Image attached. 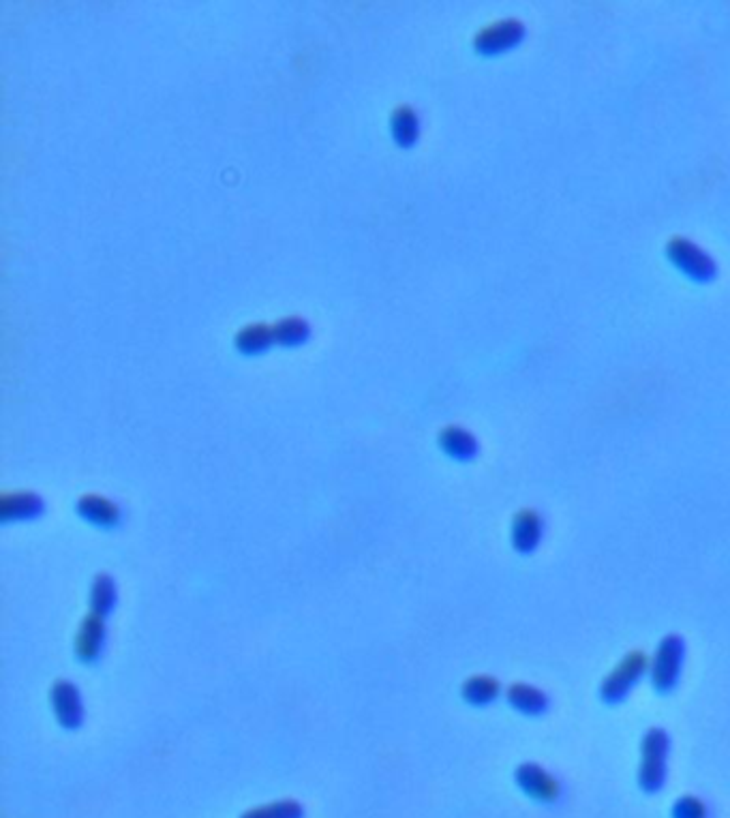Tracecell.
Returning a JSON list of instances; mask_svg holds the SVG:
<instances>
[{"label":"cell","instance_id":"obj_15","mask_svg":"<svg viewBox=\"0 0 730 818\" xmlns=\"http://www.w3.org/2000/svg\"><path fill=\"white\" fill-rule=\"evenodd\" d=\"M420 131H422V123H420V114L416 112V108L403 103L399 105V108L392 110L390 135H392V140L397 142V146L414 148L420 140Z\"/></svg>","mask_w":730,"mask_h":818},{"label":"cell","instance_id":"obj_20","mask_svg":"<svg viewBox=\"0 0 730 818\" xmlns=\"http://www.w3.org/2000/svg\"><path fill=\"white\" fill-rule=\"evenodd\" d=\"M242 818H302V808L292 799L272 801V804L249 810Z\"/></svg>","mask_w":730,"mask_h":818},{"label":"cell","instance_id":"obj_7","mask_svg":"<svg viewBox=\"0 0 730 818\" xmlns=\"http://www.w3.org/2000/svg\"><path fill=\"white\" fill-rule=\"evenodd\" d=\"M546 536V521L542 512L536 508H521L514 514L510 525V544L512 549L527 557L534 555L544 542Z\"/></svg>","mask_w":730,"mask_h":818},{"label":"cell","instance_id":"obj_6","mask_svg":"<svg viewBox=\"0 0 730 818\" xmlns=\"http://www.w3.org/2000/svg\"><path fill=\"white\" fill-rule=\"evenodd\" d=\"M525 39V26L519 20H499L478 30L474 37V50L480 56H501Z\"/></svg>","mask_w":730,"mask_h":818},{"label":"cell","instance_id":"obj_11","mask_svg":"<svg viewBox=\"0 0 730 818\" xmlns=\"http://www.w3.org/2000/svg\"><path fill=\"white\" fill-rule=\"evenodd\" d=\"M105 647V617L90 611L80 624L78 636H75V656L84 664H95Z\"/></svg>","mask_w":730,"mask_h":818},{"label":"cell","instance_id":"obj_13","mask_svg":"<svg viewBox=\"0 0 730 818\" xmlns=\"http://www.w3.org/2000/svg\"><path fill=\"white\" fill-rule=\"evenodd\" d=\"M43 499L35 491H3L0 495V519L3 523L11 521H30L43 514Z\"/></svg>","mask_w":730,"mask_h":818},{"label":"cell","instance_id":"obj_3","mask_svg":"<svg viewBox=\"0 0 730 818\" xmlns=\"http://www.w3.org/2000/svg\"><path fill=\"white\" fill-rule=\"evenodd\" d=\"M649 675V656L641 649H632L623 654L619 662L608 671L600 684V701L604 705H621L628 701L632 690L641 684V679Z\"/></svg>","mask_w":730,"mask_h":818},{"label":"cell","instance_id":"obj_5","mask_svg":"<svg viewBox=\"0 0 730 818\" xmlns=\"http://www.w3.org/2000/svg\"><path fill=\"white\" fill-rule=\"evenodd\" d=\"M666 257L677 270H681L683 277L694 283H709L718 275V266L711 260V255L683 236H675L668 242Z\"/></svg>","mask_w":730,"mask_h":818},{"label":"cell","instance_id":"obj_12","mask_svg":"<svg viewBox=\"0 0 730 818\" xmlns=\"http://www.w3.org/2000/svg\"><path fill=\"white\" fill-rule=\"evenodd\" d=\"M437 446L448 459L459 463L474 461L480 452L476 435L465 427H459V424H448V427L441 429L437 435Z\"/></svg>","mask_w":730,"mask_h":818},{"label":"cell","instance_id":"obj_8","mask_svg":"<svg viewBox=\"0 0 730 818\" xmlns=\"http://www.w3.org/2000/svg\"><path fill=\"white\" fill-rule=\"evenodd\" d=\"M50 703L60 726H65L69 731L80 729L84 722V703L73 681L58 679L50 690Z\"/></svg>","mask_w":730,"mask_h":818},{"label":"cell","instance_id":"obj_18","mask_svg":"<svg viewBox=\"0 0 730 818\" xmlns=\"http://www.w3.org/2000/svg\"><path fill=\"white\" fill-rule=\"evenodd\" d=\"M116 607V583L110 574H97V579L90 587V611L108 617Z\"/></svg>","mask_w":730,"mask_h":818},{"label":"cell","instance_id":"obj_4","mask_svg":"<svg viewBox=\"0 0 730 818\" xmlns=\"http://www.w3.org/2000/svg\"><path fill=\"white\" fill-rule=\"evenodd\" d=\"M514 782L529 801H534V804L544 808H555L566 797V789L561 780L553 771L534 761L521 763L514 769Z\"/></svg>","mask_w":730,"mask_h":818},{"label":"cell","instance_id":"obj_9","mask_svg":"<svg viewBox=\"0 0 730 818\" xmlns=\"http://www.w3.org/2000/svg\"><path fill=\"white\" fill-rule=\"evenodd\" d=\"M75 510L86 523L99 529H116L123 523V508L101 493H84L75 504Z\"/></svg>","mask_w":730,"mask_h":818},{"label":"cell","instance_id":"obj_10","mask_svg":"<svg viewBox=\"0 0 730 818\" xmlns=\"http://www.w3.org/2000/svg\"><path fill=\"white\" fill-rule=\"evenodd\" d=\"M506 701L516 714H521L525 718H542L549 714L551 709V696L542 688L527 684V681L510 684L506 688Z\"/></svg>","mask_w":730,"mask_h":818},{"label":"cell","instance_id":"obj_19","mask_svg":"<svg viewBox=\"0 0 730 818\" xmlns=\"http://www.w3.org/2000/svg\"><path fill=\"white\" fill-rule=\"evenodd\" d=\"M671 818H711V808L703 797L688 793L673 801Z\"/></svg>","mask_w":730,"mask_h":818},{"label":"cell","instance_id":"obj_16","mask_svg":"<svg viewBox=\"0 0 730 818\" xmlns=\"http://www.w3.org/2000/svg\"><path fill=\"white\" fill-rule=\"evenodd\" d=\"M501 681L489 673L471 675L463 681L461 696L471 707H489L501 696Z\"/></svg>","mask_w":730,"mask_h":818},{"label":"cell","instance_id":"obj_14","mask_svg":"<svg viewBox=\"0 0 730 818\" xmlns=\"http://www.w3.org/2000/svg\"><path fill=\"white\" fill-rule=\"evenodd\" d=\"M272 345H275V332H272L270 324L264 322H251L242 326L234 337L236 352L247 358L266 354Z\"/></svg>","mask_w":730,"mask_h":818},{"label":"cell","instance_id":"obj_17","mask_svg":"<svg viewBox=\"0 0 730 818\" xmlns=\"http://www.w3.org/2000/svg\"><path fill=\"white\" fill-rule=\"evenodd\" d=\"M275 345L279 347H302L311 341V324L300 315H285L272 324Z\"/></svg>","mask_w":730,"mask_h":818},{"label":"cell","instance_id":"obj_1","mask_svg":"<svg viewBox=\"0 0 730 818\" xmlns=\"http://www.w3.org/2000/svg\"><path fill=\"white\" fill-rule=\"evenodd\" d=\"M668 756H671V735L662 726H651L641 737V761H638L636 782L647 795L664 789L668 778Z\"/></svg>","mask_w":730,"mask_h":818},{"label":"cell","instance_id":"obj_2","mask_svg":"<svg viewBox=\"0 0 730 818\" xmlns=\"http://www.w3.org/2000/svg\"><path fill=\"white\" fill-rule=\"evenodd\" d=\"M686 641L681 634H666L649 658V684L660 696L673 694L686 666Z\"/></svg>","mask_w":730,"mask_h":818}]
</instances>
